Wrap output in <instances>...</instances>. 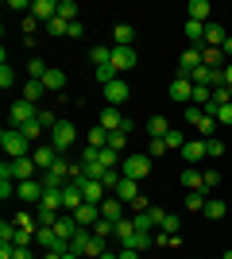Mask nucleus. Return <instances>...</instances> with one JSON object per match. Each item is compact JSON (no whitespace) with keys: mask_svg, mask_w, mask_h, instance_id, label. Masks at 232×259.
Here are the masks:
<instances>
[{"mask_svg":"<svg viewBox=\"0 0 232 259\" xmlns=\"http://www.w3.org/2000/svg\"><path fill=\"white\" fill-rule=\"evenodd\" d=\"M47 35H51V39H66V35H70V23L62 20V16H55V20L47 23Z\"/></svg>","mask_w":232,"mask_h":259,"instance_id":"nucleus-31","label":"nucleus"},{"mask_svg":"<svg viewBox=\"0 0 232 259\" xmlns=\"http://www.w3.org/2000/svg\"><path fill=\"white\" fill-rule=\"evenodd\" d=\"M58 16H62L66 23H77V4L74 0H58Z\"/></svg>","mask_w":232,"mask_h":259,"instance_id":"nucleus-38","label":"nucleus"},{"mask_svg":"<svg viewBox=\"0 0 232 259\" xmlns=\"http://www.w3.org/2000/svg\"><path fill=\"white\" fill-rule=\"evenodd\" d=\"M109 136H112V132H105V128L97 124V128H89V136H85V140H89V147L105 151V147H109Z\"/></svg>","mask_w":232,"mask_h":259,"instance_id":"nucleus-28","label":"nucleus"},{"mask_svg":"<svg viewBox=\"0 0 232 259\" xmlns=\"http://www.w3.org/2000/svg\"><path fill=\"white\" fill-rule=\"evenodd\" d=\"M205 217H209V221H224V217H228V205H224L221 197H209V205H205Z\"/></svg>","mask_w":232,"mask_h":259,"instance_id":"nucleus-30","label":"nucleus"},{"mask_svg":"<svg viewBox=\"0 0 232 259\" xmlns=\"http://www.w3.org/2000/svg\"><path fill=\"white\" fill-rule=\"evenodd\" d=\"M0 151L8 155V159H23V155H31L35 147H31V140H27L23 132H16V128H4V136H0Z\"/></svg>","mask_w":232,"mask_h":259,"instance_id":"nucleus-2","label":"nucleus"},{"mask_svg":"<svg viewBox=\"0 0 232 259\" xmlns=\"http://www.w3.org/2000/svg\"><path fill=\"white\" fill-rule=\"evenodd\" d=\"M205 205H209V194H201V190L198 194H186V209L190 213H205Z\"/></svg>","mask_w":232,"mask_h":259,"instance_id":"nucleus-32","label":"nucleus"},{"mask_svg":"<svg viewBox=\"0 0 232 259\" xmlns=\"http://www.w3.org/2000/svg\"><path fill=\"white\" fill-rule=\"evenodd\" d=\"M31 16L43 20V23H51L58 16V0H31Z\"/></svg>","mask_w":232,"mask_h":259,"instance_id":"nucleus-13","label":"nucleus"},{"mask_svg":"<svg viewBox=\"0 0 232 259\" xmlns=\"http://www.w3.org/2000/svg\"><path fill=\"white\" fill-rule=\"evenodd\" d=\"M101 166H105V170H116V166H120V155L112 151V147H105V151H101Z\"/></svg>","mask_w":232,"mask_h":259,"instance_id":"nucleus-43","label":"nucleus"},{"mask_svg":"<svg viewBox=\"0 0 232 259\" xmlns=\"http://www.w3.org/2000/svg\"><path fill=\"white\" fill-rule=\"evenodd\" d=\"M135 31H132V23H116L112 27V47H132Z\"/></svg>","mask_w":232,"mask_h":259,"instance_id":"nucleus-23","label":"nucleus"},{"mask_svg":"<svg viewBox=\"0 0 232 259\" xmlns=\"http://www.w3.org/2000/svg\"><path fill=\"white\" fill-rule=\"evenodd\" d=\"M0 244H16V221H4V225H0Z\"/></svg>","mask_w":232,"mask_h":259,"instance_id":"nucleus-46","label":"nucleus"},{"mask_svg":"<svg viewBox=\"0 0 232 259\" xmlns=\"http://www.w3.org/2000/svg\"><path fill=\"white\" fill-rule=\"evenodd\" d=\"M31 159H35V166H39V174H47V170H51V166H55L58 159H62V155H58L55 147H51V143H35Z\"/></svg>","mask_w":232,"mask_h":259,"instance_id":"nucleus-8","label":"nucleus"},{"mask_svg":"<svg viewBox=\"0 0 232 259\" xmlns=\"http://www.w3.org/2000/svg\"><path fill=\"white\" fill-rule=\"evenodd\" d=\"M43 93H47L43 81H31V77H27V85H23V101H31V105H35V101L43 97Z\"/></svg>","mask_w":232,"mask_h":259,"instance_id":"nucleus-34","label":"nucleus"},{"mask_svg":"<svg viewBox=\"0 0 232 259\" xmlns=\"http://www.w3.org/2000/svg\"><path fill=\"white\" fill-rule=\"evenodd\" d=\"M201 178H205V194H209V190H217V186H221V170H205V174H201Z\"/></svg>","mask_w":232,"mask_h":259,"instance_id":"nucleus-52","label":"nucleus"},{"mask_svg":"<svg viewBox=\"0 0 232 259\" xmlns=\"http://www.w3.org/2000/svg\"><path fill=\"white\" fill-rule=\"evenodd\" d=\"M135 236V225H132V217H124V221H116V240H120V248H128Z\"/></svg>","mask_w":232,"mask_h":259,"instance_id":"nucleus-24","label":"nucleus"},{"mask_svg":"<svg viewBox=\"0 0 232 259\" xmlns=\"http://www.w3.org/2000/svg\"><path fill=\"white\" fill-rule=\"evenodd\" d=\"M166 151H170L166 140H151V143H147V155H151V159H159V155H166Z\"/></svg>","mask_w":232,"mask_h":259,"instance_id":"nucleus-51","label":"nucleus"},{"mask_svg":"<svg viewBox=\"0 0 232 259\" xmlns=\"http://www.w3.org/2000/svg\"><path fill=\"white\" fill-rule=\"evenodd\" d=\"M109 147L116 155H124V147H128V132H112V136H109Z\"/></svg>","mask_w":232,"mask_h":259,"instance_id":"nucleus-44","label":"nucleus"},{"mask_svg":"<svg viewBox=\"0 0 232 259\" xmlns=\"http://www.w3.org/2000/svg\"><path fill=\"white\" fill-rule=\"evenodd\" d=\"M166 147H170V151H182V147H186V136H182L178 128H170L166 132Z\"/></svg>","mask_w":232,"mask_h":259,"instance_id":"nucleus-42","label":"nucleus"},{"mask_svg":"<svg viewBox=\"0 0 232 259\" xmlns=\"http://www.w3.org/2000/svg\"><path fill=\"white\" fill-rule=\"evenodd\" d=\"M47 70H51V66H47L43 58H31V62H27V74H31V81H43Z\"/></svg>","mask_w":232,"mask_h":259,"instance_id":"nucleus-39","label":"nucleus"},{"mask_svg":"<svg viewBox=\"0 0 232 259\" xmlns=\"http://www.w3.org/2000/svg\"><path fill=\"white\" fill-rule=\"evenodd\" d=\"M89 240H93V228H77V232H74V240H70V251L85 259V251H89Z\"/></svg>","mask_w":232,"mask_h":259,"instance_id":"nucleus-20","label":"nucleus"},{"mask_svg":"<svg viewBox=\"0 0 232 259\" xmlns=\"http://www.w3.org/2000/svg\"><path fill=\"white\" fill-rule=\"evenodd\" d=\"M74 221H77L81 228H93V225L101 221V205H89V201H85V205H81V209L74 213Z\"/></svg>","mask_w":232,"mask_h":259,"instance_id":"nucleus-18","label":"nucleus"},{"mask_svg":"<svg viewBox=\"0 0 232 259\" xmlns=\"http://www.w3.org/2000/svg\"><path fill=\"white\" fill-rule=\"evenodd\" d=\"M43 85H47V93H62V89H66V74L51 66V70H47V77H43Z\"/></svg>","mask_w":232,"mask_h":259,"instance_id":"nucleus-22","label":"nucleus"},{"mask_svg":"<svg viewBox=\"0 0 232 259\" xmlns=\"http://www.w3.org/2000/svg\"><path fill=\"white\" fill-rule=\"evenodd\" d=\"M16 228H27V232H39V221H35V217H27V213H20V217H16Z\"/></svg>","mask_w":232,"mask_h":259,"instance_id":"nucleus-50","label":"nucleus"},{"mask_svg":"<svg viewBox=\"0 0 232 259\" xmlns=\"http://www.w3.org/2000/svg\"><path fill=\"white\" fill-rule=\"evenodd\" d=\"M124 201L120 197H105V201H101V217H105V221H112V225H116V221H124Z\"/></svg>","mask_w":232,"mask_h":259,"instance_id":"nucleus-16","label":"nucleus"},{"mask_svg":"<svg viewBox=\"0 0 232 259\" xmlns=\"http://www.w3.org/2000/svg\"><path fill=\"white\" fill-rule=\"evenodd\" d=\"M224 39L228 35H224L221 23H205V47H224Z\"/></svg>","mask_w":232,"mask_h":259,"instance_id":"nucleus-25","label":"nucleus"},{"mask_svg":"<svg viewBox=\"0 0 232 259\" xmlns=\"http://www.w3.org/2000/svg\"><path fill=\"white\" fill-rule=\"evenodd\" d=\"M182 186H186L190 194H205V178H201V170H194V166H186V170H182Z\"/></svg>","mask_w":232,"mask_h":259,"instance_id":"nucleus-21","label":"nucleus"},{"mask_svg":"<svg viewBox=\"0 0 232 259\" xmlns=\"http://www.w3.org/2000/svg\"><path fill=\"white\" fill-rule=\"evenodd\" d=\"M31 120H39V105H31V101H16V105H12V112H8V128H27V124H31Z\"/></svg>","mask_w":232,"mask_h":259,"instance_id":"nucleus-3","label":"nucleus"},{"mask_svg":"<svg viewBox=\"0 0 232 259\" xmlns=\"http://www.w3.org/2000/svg\"><path fill=\"white\" fill-rule=\"evenodd\" d=\"M0 178H12V182H27V178H39V166H35L31 155H23V159H8L0 166Z\"/></svg>","mask_w":232,"mask_h":259,"instance_id":"nucleus-1","label":"nucleus"},{"mask_svg":"<svg viewBox=\"0 0 232 259\" xmlns=\"http://www.w3.org/2000/svg\"><path fill=\"white\" fill-rule=\"evenodd\" d=\"M81 35H85V27H81V20H77V23H70V35H66V39H81Z\"/></svg>","mask_w":232,"mask_h":259,"instance_id":"nucleus-57","label":"nucleus"},{"mask_svg":"<svg viewBox=\"0 0 232 259\" xmlns=\"http://www.w3.org/2000/svg\"><path fill=\"white\" fill-rule=\"evenodd\" d=\"M166 132H170L166 116H151L147 120V136H151V140H166Z\"/></svg>","mask_w":232,"mask_h":259,"instance_id":"nucleus-26","label":"nucleus"},{"mask_svg":"<svg viewBox=\"0 0 232 259\" xmlns=\"http://www.w3.org/2000/svg\"><path fill=\"white\" fill-rule=\"evenodd\" d=\"M23 39H35V27H39V20H35V16H23Z\"/></svg>","mask_w":232,"mask_h":259,"instance_id":"nucleus-53","label":"nucleus"},{"mask_svg":"<svg viewBox=\"0 0 232 259\" xmlns=\"http://www.w3.org/2000/svg\"><path fill=\"white\" fill-rule=\"evenodd\" d=\"M132 225H135V232H151L155 221H151V213H132Z\"/></svg>","mask_w":232,"mask_h":259,"instance_id":"nucleus-41","label":"nucleus"},{"mask_svg":"<svg viewBox=\"0 0 232 259\" xmlns=\"http://www.w3.org/2000/svg\"><path fill=\"white\" fill-rule=\"evenodd\" d=\"M81 194H85V201L89 205H101V201H105V182H93V178H81Z\"/></svg>","mask_w":232,"mask_h":259,"instance_id":"nucleus-15","label":"nucleus"},{"mask_svg":"<svg viewBox=\"0 0 232 259\" xmlns=\"http://www.w3.org/2000/svg\"><path fill=\"white\" fill-rule=\"evenodd\" d=\"M101 97H105V105H109V108H120L124 101L132 97V85H128L124 77H116V81H109V85L101 89Z\"/></svg>","mask_w":232,"mask_h":259,"instance_id":"nucleus-6","label":"nucleus"},{"mask_svg":"<svg viewBox=\"0 0 232 259\" xmlns=\"http://www.w3.org/2000/svg\"><path fill=\"white\" fill-rule=\"evenodd\" d=\"M182 159L194 166V162H201V159H209L205 155V140H186V147H182Z\"/></svg>","mask_w":232,"mask_h":259,"instance_id":"nucleus-17","label":"nucleus"},{"mask_svg":"<svg viewBox=\"0 0 232 259\" xmlns=\"http://www.w3.org/2000/svg\"><path fill=\"white\" fill-rule=\"evenodd\" d=\"M101 259H120V251H105V255H101Z\"/></svg>","mask_w":232,"mask_h":259,"instance_id":"nucleus-60","label":"nucleus"},{"mask_svg":"<svg viewBox=\"0 0 232 259\" xmlns=\"http://www.w3.org/2000/svg\"><path fill=\"white\" fill-rule=\"evenodd\" d=\"M12 259H35V251L31 248H16V244H12Z\"/></svg>","mask_w":232,"mask_h":259,"instance_id":"nucleus-56","label":"nucleus"},{"mask_svg":"<svg viewBox=\"0 0 232 259\" xmlns=\"http://www.w3.org/2000/svg\"><path fill=\"white\" fill-rule=\"evenodd\" d=\"M186 124H194V128H198V136H205V140H209V136H213V128H217V116L201 112L198 105H186Z\"/></svg>","mask_w":232,"mask_h":259,"instance_id":"nucleus-7","label":"nucleus"},{"mask_svg":"<svg viewBox=\"0 0 232 259\" xmlns=\"http://www.w3.org/2000/svg\"><path fill=\"white\" fill-rule=\"evenodd\" d=\"M43 259H62V255H58V251H43Z\"/></svg>","mask_w":232,"mask_h":259,"instance_id":"nucleus-61","label":"nucleus"},{"mask_svg":"<svg viewBox=\"0 0 232 259\" xmlns=\"http://www.w3.org/2000/svg\"><path fill=\"white\" fill-rule=\"evenodd\" d=\"M221 51H224V54H228V58H232V35H228V39H224V47H221Z\"/></svg>","mask_w":232,"mask_h":259,"instance_id":"nucleus-59","label":"nucleus"},{"mask_svg":"<svg viewBox=\"0 0 232 259\" xmlns=\"http://www.w3.org/2000/svg\"><path fill=\"white\" fill-rule=\"evenodd\" d=\"M77 140V128H74V120H58V128L51 132V147H55L58 155H66L70 147H74Z\"/></svg>","mask_w":232,"mask_h":259,"instance_id":"nucleus-4","label":"nucleus"},{"mask_svg":"<svg viewBox=\"0 0 232 259\" xmlns=\"http://www.w3.org/2000/svg\"><path fill=\"white\" fill-rule=\"evenodd\" d=\"M43 178H27V182H16V197L20 201H43Z\"/></svg>","mask_w":232,"mask_h":259,"instance_id":"nucleus-11","label":"nucleus"},{"mask_svg":"<svg viewBox=\"0 0 232 259\" xmlns=\"http://www.w3.org/2000/svg\"><path fill=\"white\" fill-rule=\"evenodd\" d=\"M0 197H4V201L16 197V182H12V178H0Z\"/></svg>","mask_w":232,"mask_h":259,"instance_id":"nucleus-55","label":"nucleus"},{"mask_svg":"<svg viewBox=\"0 0 232 259\" xmlns=\"http://www.w3.org/2000/svg\"><path fill=\"white\" fill-rule=\"evenodd\" d=\"M120 174L132 178V182H144L147 174H151V155H128V159L120 162Z\"/></svg>","mask_w":232,"mask_h":259,"instance_id":"nucleus-5","label":"nucleus"},{"mask_svg":"<svg viewBox=\"0 0 232 259\" xmlns=\"http://www.w3.org/2000/svg\"><path fill=\"white\" fill-rule=\"evenodd\" d=\"M221 58H224L221 47H201V62L205 66H221Z\"/></svg>","mask_w":232,"mask_h":259,"instance_id":"nucleus-35","label":"nucleus"},{"mask_svg":"<svg viewBox=\"0 0 232 259\" xmlns=\"http://www.w3.org/2000/svg\"><path fill=\"white\" fill-rule=\"evenodd\" d=\"M159 228H163V232H178V228H182V221H178L174 213H163V221H159Z\"/></svg>","mask_w":232,"mask_h":259,"instance_id":"nucleus-49","label":"nucleus"},{"mask_svg":"<svg viewBox=\"0 0 232 259\" xmlns=\"http://www.w3.org/2000/svg\"><path fill=\"white\" fill-rule=\"evenodd\" d=\"M224 85H228V89H232V62H228V66H224Z\"/></svg>","mask_w":232,"mask_h":259,"instance_id":"nucleus-58","label":"nucleus"},{"mask_svg":"<svg viewBox=\"0 0 232 259\" xmlns=\"http://www.w3.org/2000/svg\"><path fill=\"white\" fill-rule=\"evenodd\" d=\"M39 205H47V209H62V190H51V186H47Z\"/></svg>","mask_w":232,"mask_h":259,"instance_id":"nucleus-37","label":"nucleus"},{"mask_svg":"<svg viewBox=\"0 0 232 259\" xmlns=\"http://www.w3.org/2000/svg\"><path fill=\"white\" fill-rule=\"evenodd\" d=\"M186 39H190V43H205V23L186 20Z\"/></svg>","mask_w":232,"mask_h":259,"instance_id":"nucleus-33","label":"nucleus"},{"mask_svg":"<svg viewBox=\"0 0 232 259\" xmlns=\"http://www.w3.org/2000/svg\"><path fill=\"white\" fill-rule=\"evenodd\" d=\"M112 70H116V74L135 70V51L132 47H112Z\"/></svg>","mask_w":232,"mask_h":259,"instance_id":"nucleus-12","label":"nucleus"},{"mask_svg":"<svg viewBox=\"0 0 232 259\" xmlns=\"http://www.w3.org/2000/svg\"><path fill=\"white\" fill-rule=\"evenodd\" d=\"M62 259H81V255H74V251H66V255H62Z\"/></svg>","mask_w":232,"mask_h":259,"instance_id":"nucleus-62","label":"nucleus"},{"mask_svg":"<svg viewBox=\"0 0 232 259\" xmlns=\"http://www.w3.org/2000/svg\"><path fill=\"white\" fill-rule=\"evenodd\" d=\"M198 66H201V51H198V47L182 51V58H178V74H182V77H190L194 70H198Z\"/></svg>","mask_w":232,"mask_h":259,"instance_id":"nucleus-14","label":"nucleus"},{"mask_svg":"<svg viewBox=\"0 0 232 259\" xmlns=\"http://www.w3.org/2000/svg\"><path fill=\"white\" fill-rule=\"evenodd\" d=\"M221 259H232V251H224V255H221Z\"/></svg>","mask_w":232,"mask_h":259,"instance_id":"nucleus-63","label":"nucleus"},{"mask_svg":"<svg viewBox=\"0 0 232 259\" xmlns=\"http://www.w3.org/2000/svg\"><path fill=\"white\" fill-rule=\"evenodd\" d=\"M217 124L232 128V105H221V108H217Z\"/></svg>","mask_w":232,"mask_h":259,"instance_id":"nucleus-54","label":"nucleus"},{"mask_svg":"<svg viewBox=\"0 0 232 259\" xmlns=\"http://www.w3.org/2000/svg\"><path fill=\"white\" fill-rule=\"evenodd\" d=\"M16 85V70H12V62H0V89H12Z\"/></svg>","mask_w":232,"mask_h":259,"instance_id":"nucleus-40","label":"nucleus"},{"mask_svg":"<svg viewBox=\"0 0 232 259\" xmlns=\"http://www.w3.org/2000/svg\"><path fill=\"white\" fill-rule=\"evenodd\" d=\"M81 205H85L81 186H77V182H66V186H62V213H77Z\"/></svg>","mask_w":232,"mask_h":259,"instance_id":"nucleus-10","label":"nucleus"},{"mask_svg":"<svg viewBox=\"0 0 232 259\" xmlns=\"http://www.w3.org/2000/svg\"><path fill=\"white\" fill-rule=\"evenodd\" d=\"M39 124H43L47 132H55V128H58V116L51 112V108H39Z\"/></svg>","mask_w":232,"mask_h":259,"instance_id":"nucleus-48","label":"nucleus"},{"mask_svg":"<svg viewBox=\"0 0 232 259\" xmlns=\"http://www.w3.org/2000/svg\"><path fill=\"white\" fill-rule=\"evenodd\" d=\"M89 58H93V66H112V43L109 47H89Z\"/></svg>","mask_w":232,"mask_h":259,"instance_id":"nucleus-29","label":"nucleus"},{"mask_svg":"<svg viewBox=\"0 0 232 259\" xmlns=\"http://www.w3.org/2000/svg\"><path fill=\"white\" fill-rule=\"evenodd\" d=\"M20 132H23V136H27V140H31V143H39V140H43V136H51V132H47L43 124H39V120H31V124H27V128H20Z\"/></svg>","mask_w":232,"mask_h":259,"instance_id":"nucleus-36","label":"nucleus"},{"mask_svg":"<svg viewBox=\"0 0 232 259\" xmlns=\"http://www.w3.org/2000/svg\"><path fill=\"white\" fill-rule=\"evenodd\" d=\"M205 155H209V159H221V155H224V143L217 140V136H209V140H205Z\"/></svg>","mask_w":232,"mask_h":259,"instance_id":"nucleus-45","label":"nucleus"},{"mask_svg":"<svg viewBox=\"0 0 232 259\" xmlns=\"http://www.w3.org/2000/svg\"><path fill=\"white\" fill-rule=\"evenodd\" d=\"M105 132H120L124 128V116H120V108H101V120H97Z\"/></svg>","mask_w":232,"mask_h":259,"instance_id":"nucleus-19","label":"nucleus"},{"mask_svg":"<svg viewBox=\"0 0 232 259\" xmlns=\"http://www.w3.org/2000/svg\"><path fill=\"white\" fill-rule=\"evenodd\" d=\"M166 93H170V101H178V105H190V101H194V81L182 77V74H174V81H170Z\"/></svg>","mask_w":232,"mask_h":259,"instance_id":"nucleus-9","label":"nucleus"},{"mask_svg":"<svg viewBox=\"0 0 232 259\" xmlns=\"http://www.w3.org/2000/svg\"><path fill=\"white\" fill-rule=\"evenodd\" d=\"M209 0H190V20H198V23H209Z\"/></svg>","mask_w":232,"mask_h":259,"instance_id":"nucleus-27","label":"nucleus"},{"mask_svg":"<svg viewBox=\"0 0 232 259\" xmlns=\"http://www.w3.org/2000/svg\"><path fill=\"white\" fill-rule=\"evenodd\" d=\"M116 77H120V74H116L112 66H97V81H101V89L109 85V81H116Z\"/></svg>","mask_w":232,"mask_h":259,"instance_id":"nucleus-47","label":"nucleus"}]
</instances>
